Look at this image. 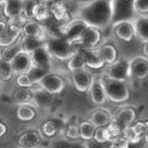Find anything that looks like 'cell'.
Listing matches in <instances>:
<instances>
[{
  "label": "cell",
  "instance_id": "cell-1",
  "mask_svg": "<svg viewBox=\"0 0 148 148\" xmlns=\"http://www.w3.org/2000/svg\"><path fill=\"white\" fill-rule=\"evenodd\" d=\"M114 0H96L79 7L76 17L83 20L88 26L98 29H106L112 22Z\"/></svg>",
  "mask_w": 148,
  "mask_h": 148
},
{
  "label": "cell",
  "instance_id": "cell-2",
  "mask_svg": "<svg viewBox=\"0 0 148 148\" xmlns=\"http://www.w3.org/2000/svg\"><path fill=\"white\" fill-rule=\"evenodd\" d=\"M108 99L113 102L120 103L126 101L129 96V89L126 82L118 81L108 77L105 74L101 76Z\"/></svg>",
  "mask_w": 148,
  "mask_h": 148
},
{
  "label": "cell",
  "instance_id": "cell-3",
  "mask_svg": "<svg viewBox=\"0 0 148 148\" xmlns=\"http://www.w3.org/2000/svg\"><path fill=\"white\" fill-rule=\"evenodd\" d=\"M134 0H114L112 25L115 27L123 22H133L136 18Z\"/></svg>",
  "mask_w": 148,
  "mask_h": 148
},
{
  "label": "cell",
  "instance_id": "cell-4",
  "mask_svg": "<svg viewBox=\"0 0 148 148\" xmlns=\"http://www.w3.org/2000/svg\"><path fill=\"white\" fill-rule=\"evenodd\" d=\"M46 46L52 57L61 61H68L75 52L74 44L68 42L63 36H53L46 40Z\"/></svg>",
  "mask_w": 148,
  "mask_h": 148
},
{
  "label": "cell",
  "instance_id": "cell-5",
  "mask_svg": "<svg viewBox=\"0 0 148 148\" xmlns=\"http://www.w3.org/2000/svg\"><path fill=\"white\" fill-rule=\"evenodd\" d=\"M37 84L42 89L53 95L61 94L66 86L64 79L60 75L52 72H49L43 76Z\"/></svg>",
  "mask_w": 148,
  "mask_h": 148
},
{
  "label": "cell",
  "instance_id": "cell-6",
  "mask_svg": "<svg viewBox=\"0 0 148 148\" xmlns=\"http://www.w3.org/2000/svg\"><path fill=\"white\" fill-rule=\"evenodd\" d=\"M105 75L111 79L127 82L130 77V61L124 57L120 58L109 64Z\"/></svg>",
  "mask_w": 148,
  "mask_h": 148
},
{
  "label": "cell",
  "instance_id": "cell-7",
  "mask_svg": "<svg viewBox=\"0 0 148 148\" xmlns=\"http://www.w3.org/2000/svg\"><path fill=\"white\" fill-rule=\"evenodd\" d=\"M88 27V24L80 18H75L66 23L62 29V36L70 43L79 42L82 33Z\"/></svg>",
  "mask_w": 148,
  "mask_h": 148
},
{
  "label": "cell",
  "instance_id": "cell-8",
  "mask_svg": "<svg viewBox=\"0 0 148 148\" xmlns=\"http://www.w3.org/2000/svg\"><path fill=\"white\" fill-rule=\"evenodd\" d=\"M42 139L39 130H27L19 135L16 141L17 148H41Z\"/></svg>",
  "mask_w": 148,
  "mask_h": 148
},
{
  "label": "cell",
  "instance_id": "cell-9",
  "mask_svg": "<svg viewBox=\"0 0 148 148\" xmlns=\"http://www.w3.org/2000/svg\"><path fill=\"white\" fill-rule=\"evenodd\" d=\"M94 76L86 69L72 72V82L79 92H87L89 90Z\"/></svg>",
  "mask_w": 148,
  "mask_h": 148
},
{
  "label": "cell",
  "instance_id": "cell-10",
  "mask_svg": "<svg viewBox=\"0 0 148 148\" xmlns=\"http://www.w3.org/2000/svg\"><path fill=\"white\" fill-rule=\"evenodd\" d=\"M33 65L50 70L52 65V56L49 52L46 44L39 47L30 53Z\"/></svg>",
  "mask_w": 148,
  "mask_h": 148
},
{
  "label": "cell",
  "instance_id": "cell-11",
  "mask_svg": "<svg viewBox=\"0 0 148 148\" xmlns=\"http://www.w3.org/2000/svg\"><path fill=\"white\" fill-rule=\"evenodd\" d=\"M14 75H19L23 73H27L32 66V60L30 54L25 52L24 50L19 52L11 61H10Z\"/></svg>",
  "mask_w": 148,
  "mask_h": 148
},
{
  "label": "cell",
  "instance_id": "cell-12",
  "mask_svg": "<svg viewBox=\"0 0 148 148\" xmlns=\"http://www.w3.org/2000/svg\"><path fill=\"white\" fill-rule=\"evenodd\" d=\"M88 91L90 93L91 100L95 105L101 106L105 104L108 97H107L103 84L101 82V76H94L91 87Z\"/></svg>",
  "mask_w": 148,
  "mask_h": 148
},
{
  "label": "cell",
  "instance_id": "cell-13",
  "mask_svg": "<svg viewBox=\"0 0 148 148\" xmlns=\"http://www.w3.org/2000/svg\"><path fill=\"white\" fill-rule=\"evenodd\" d=\"M101 41L100 29L88 26L82 33L79 42H77L82 47L86 49H95Z\"/></svg>",
  "mask_w": 148,
  "mask_h": 148
},
{
  "label": "cell",
  "instance_id": "cell-14",
  "mask_svg": "<svg viewBox=\"0 0 148 148\" xmlns=\"http://www.w3.org/2000/svg\"><path fill=\"white\" fill-rule=\"evenodd\" d=\"M77 46L82 49L84 58H85V62H86V67H88L93 69H101L104 66L105 62L98 54L97 50L95 49H86L82 47L78 42H75Z\"/></svg>",
  "mask_w": 148,
  "mask_h": 148
},
{
  "label": "cell",
  "instance_id": "cell-15",
  "mask_svg": "<svg viewBox=\"0 0 148 148\" xmlns=\"http://www.w3.org/2000/svg\"><path fill=\"white\" fill-rule=\"evenodd\" d=\"M22 29L16 28L7 22L5 29L0 33V47L3 48L14 43L22 36Z\"/></svg>",
  "mask_w": 148,
  "mask_h": 148
},
{
  "label": "cell",
  "instance_id": "cell-16",
  "mask_svg": "<svg viewBox=\"0 0 148 148\" xmlns=\"http://www.w3.org/2000/svg\"><path fill=\"white\" fill-rule=\"evenodd\" d=\"M136 118V113L134 108H122L118 114L115 115L114 118H112V121L117 124L124 132L125 128L130 126Z\"/></svg>",
  "mask_w": 148,
  "mask_h": 148
},
{
  "label": "cell",
  "instance_id": "cell-17",
  "mask_svg": "<svg viewBox=\"0 0 148 148\" xmlns=\"http://www.w3.org/2000/svg\"><path fill=\"white\" fill-rule=\"evenodd\" d=\"M136 79H145L148 76V61L137 57L130 61V77Z\"/></svg>",
  "mask_w": 148,
  "mask_h": 148
},
{
  "label": "cell",
  "instance_id": "cell-18",
  "mask_svg": "<svg viewBox=\"0 0 148 148\" xmlns=\"http://www.w3.org/2000/svg\"><path fill=\"white\" fill-rule=\"evenodd\" d=\"M16 118L22 122H30L34 121L37 115V111L34 104L25 103L17 105L16 109Z\"/></svg>",
  "mask_w": 148,
  "mask_h": 148
},
{
  "label": "cell",
  "instance_id": "cell-19",
  "mask_svg": "<svg viewBox=\"0 0 148 148\" xmlns=\"http://www.w3.org/2000/svg\"><path fill=\"white\" fill-rule=\"evenodd\" d=\"M3 11L8 19H11L23 15V0H5L3 2Z\"/></svg>",
  "mask_w": 148,
  "mask_h": 148
},
{
  "label": "cell",
  "instance_id": "cell-20",
  "mask_svg": "<svg viewBox=\"0 0 148 148\" xmlns=\"http://www.w3.org/2000/svg\"><path fill=\"white\" fill-rule=\"evenodd\" d=\"M32 91H33L32 101H34L35 105L37 107H42V108L49 107L52 104L55 99V95L42 89L39 86L37 88H35V89L32 88Z\"/></svg>",
  "mask_w": 148,
  "mask_h": 148
},
{
  "label": "cell",
  "instance_id": "cell-21",
  "mask_svg": "<svg viewBox=\"0 0 148 148\" xmlns=\"http://www.w3.org/2000/svg\"><path fill=\"white\" fill-rule=\"evenodd\" d=\"M22 34L25 36L44 37V27L34 19L28 20L22 29Z\"/></svg>",
  "mask_w": 148,
  "mask_h": 148
},
{
  "label": "cell",
  "instance_id": "cell-22",
  "mask_svg": "<svg viewBox=\"0 0 148 148\" xmlns=\"http://www.w3.org/2000/svg\"><path fill=\"white\" fill-rule=\"evenodd\" d=\"M134 35L142 42H148V17L139 16L133 21Z\"/></svg>",
  "mask_w": 148,
  "mask_h": 148
},
{
  "label": "cell",
  "instance_id": "cell-23",
  "mask_svg": "<svg viewBox=\"0 0 148 148\" xmlns=\"http://www.w3.org/2000/svg\"><path fill=\"white\" fill-rule=\"evenodd\" d=\"M112 121L110 114L102 108H98L93 111L89 116V121L95 127H107Z\"/></svg>",
  "mask_w": 148,
  "mask_h": 148
},
{
  "label": "cell",
  "instance_id": "cell-24",
  "mask_svg": "<svg viewBox=\"0 0 148 148\" xmlns=\"http://www.w3.org/2000/svg\"><path fill=\"white\" fill-rule=\"evenodd\" d=\"M75 44H76V43H75ZM75 44H74V47H75V52L68 60V62H67V67H68L69 70H70L71 72H74V71L79 70V69H86L84 55H83L82 49L78 46H75Z\"/></svg>",
  "mask_w": 148,
  "mask_h": 148
},
{
  "label": "cell",
  "instance_id": "cell-25",
  "mask_svg": "<svg viewBox=\"0 0 148 148\" xmlns=\"http://www.w3.org/2000/svg\"><path fill=\"white\" fill-rule=\"evenodd\" d=\"M22 36L14 43L2 48V49L0 51V57L1 58H3L5 61L10 62L19 52L23 50V44H22Z\"/></svg>",
  "mask_w": 148,
  "mask_h": 148
},
{
  "label": "cell",
  "instance_id": "cell-26",
  "mask_svg": "<svg viewBox=\"0 0 148 148\" xmlns=\"http://www.w3.org/2000/svg\"><path fill=\"white\" fill-rule=\"evenodd\" d=\"M33 98V91L31 88H18L12 92L11 99L17 105L25 104V103H31Z\"/></svg>",
  "mask_w": 148,
  "mask_h": 148
},
{
  "label": "cell",
  "instance_id": "cell-27",
  "mask_svg": "<svg viewBox=\"0 0 148 148\" xmlns=\"http://www.w3.org/2000/svg\"><path fill=\"white\" fill-rule=\"evenodd\" d=\"M46 43V39L44 37H36V36H22V44L23 49L27 53H31L39 47Z\"/></svg>",
  "mask_w": 148,
  "mask_h": 148
},
{
  "label": "cell",
  "instance_id": "cell-28",
  "mask_svg": "<svg viewBox=\"0 0 148 148\" xmlns=\"http://www.w3.org/2000/svg\"><path fill=\"white\" fill-rule=\"evenodd\" d=\"M116 35L124 41L129 42L134 36L133 22H123L115 26Z\"/></svg>",
  "mask_w": 148,
  "mask_h": 148
},
{
  "label": "cell",
  "instance_id": "cell-29",
  "mask_svg": "<svg viewBox=\"0 0 148 148\" xmlns=\"http://www.w3.org/2000/svg\"><path fill=\"white\" fill-rule=\"evenodd\" d=\"M59 130H60V126L58 121H56V120H47L42 124L39 131L42 137L50 139L55 137Z\"/></svg>",
  "mask_w": 148,
  "mask_h": 148
},
{
  "label": "cell",
  "instance_id": "cell-30",
  "mask_svg": "<svg viewBox=\"0 0 148 148\" xmlns=\"http://www.w3.org/2000/svg\"><path fill=\"white\" fill-rule=\"evenodd\" d=\"M96 50L105 63L111 64L115 62L117 53H116L115 49L113 46L103 45V46L100 47L99 49H97Z\"/></svg>",
  "mask_w": 148,
  "mask_h": 148
},
{
  "label": "cell",
  "instance_id": "cell-31",
  "mask_svg": "<svg viewBox=\"0 0 148 148\" xmlns=\"http://www.w3.org/2000/svg\"><path fill=\"white\" fill-rule=\"evenodd\" d=\"M50 11H51V15H53L57 21H64L67 19L69 16L66 3L62 2L56 1L50 7Z\"/></svg>",
  "mask_w": 148,
  "mask_h": 148
},
{
  "label": "cell",
  "instance_id": "cell-32",
  "mask_svg": "<svg viewBox=\"0 0 148 148\" xmlns=\"http://www.w3.org/2000/svg\"><path fill=\"white\" fill-rule=\"evenodd\" d=\"M14 75V71L10 62L0 57V82H10Z\"/></svg>",
  "mask_w": 148,
  "mask_h": 148
},
{
  "label": "cell",
  "instance_id": "cell-33",
  "mask_svg": "<svg viewBox=\"0 0 148 148\" xmlns=\"http://www.w3.org/2000/svg\"><path fill=\"white\" fill-rule=\"evenodd\" d=\"M50 16H51L50 8L38 2L34 10L33 19L41 23L43 21H47L50 17Z\"/></svg>",
  "mask_w": 148,
  "mask_h": 148
},
{
  "label": "cell",
  "instance_id": "cell-34",
  "mask_svg": "<svg viewBox=\"0 0 148 148\" xmlns=\"http://www.w3.org/2000/svg\"><path fill=\"white\" fill-rule=\"evenodd\" d=\"M95 128L96 127L89 121H82L79 125L81 139H82L83 140H93Z\"/></svg>",
  "mask_w": 148,
  "mask_h": 148
},
{
  "label": "cell",
  "instance_id": "cell-35",
  "mask_svg": "<svg viewBox=\"0 0 148 148\" xmlns=\"http://www.w3.org/2000/svg\"><path fill=\"white\" fill-rule=\"evenodd\" d=\"M49 72H50V70H49V69H43L41 67H37V66L32 64L31 68L27 72V74L30 77L33 83L36 84V83L39 82V81Z\"/></svg>",
  "mask_w": 148,
  "mask_h": 148
},
{
  "label": "cell",
  "instance_id": "cell-36",
  "mask_svg": "<svg viewBox=\"0 0 148 148\" xmlns=\"http://www.w3.org/2000/svg\"><path fill=\"white\" fill-rule=\"evenodd\" d=\"M112 140L111 134L106 127H96L94 134V140L100 143V144H104L106 142H109Z\"/></svg>",
  "mask_w": 148,
  "mask_h": 148
},
{
  "label": "cell",
  "instance_id": "cell-37",
  "mask_svg": "<svg viewBox=\"0 0 148 148\" xmlns=\"http://www.w3.org/2000/svg\"><path fill=\"white\" fill-rule=\"evenodd\" d=\"M15 82H16V84L18 88H32L35 85L27 73L16 75Z\"/></svg>",
  "mask_w": 148,
  "mask_h": 148
},
{
  "label": "cell",
  "instance_id": "cell-38",
  "mask_svg": "<svg viewBox=\"0 0 148 148\" xmlns=\"http://www.w3.org/2000/svg\"><path fill=\"white\" fill-rule=\"evenodd\" d=\"M123 136L128 140L129 143L137 144L142 140V136L136 133V131L134 129L133 126H128L125 128L123 132Z\"/></svg>",
  "mask_w": 148,
  "mask_h": 148
},
{
  "label": "cell",
  "instance_id": "cell-39",
  "mask_svg": "<svg viewBox=\"0 0 148 148\" xmlns=\"http://www.w3.org/2000/svg\"><path fill=\"white\" fill-rule=\"evenodd\" d=\"M38 3V0H23V15L28 19H33V14L35 8Z\"/></svg>",
  "mask_w": 148,
  "mask_h": 148
},
{
  "label": "cell",
  "instance_id": "cell-40",
  "mask_svg": "<svg viewBox=\"0 0 148 148\" xmlns=\"http://www.w3.org/2000/svg\"><path fill=\"white\" fill-rule=\"evenodd\" d=\"M65 136L67 137L68 140H79L80 137V129L79 126H76L75 124L69 125L65 128Z\"/></svg>",
  "mask_w": 148,
  "mask_h": 148
},
{
  "label": "cell",
  "instance_id": "cell-41",
  "mask_svg": "<svg viewBox=\"0 0 148 148\" xmlns=\"http://www.w3.org/2000/svg\"><path fill=\"white\" fill-rule=\"evenodd\" d=\"M109 142L110 146L109 148H128L129 147V142L128 140L123 136V137H116L111 140Z\"/></svg>",
  "mask_w": 148,
  "mask_h": 148
},
{
  "label": "cell",
  "instance_id": "cell-42",
  "mask_svg": "<svg viewBox=\"0 0 148 148\" xmlns=\"http://www.w3.org/2000/svg\"><path fill=\"white\" fill-rule=\"evenodd\" d=\"M134 7L137 13H147L148 0H134Z\"/></svg>",
  "mask_w": 148,
  "mask_h": 148
},
{
  "label": "cell",
  "instance_id": "cell-43",
  "mask_svg": "<svg viewBox=\"0 0 148 148\" xmlns=\"http://www.w3.org/2000/svg\"><path fill=\"white\" fill-rule=\"evenodd\" d=\"M133 127L136 131V133L139 134L141 136H143L146 134V132H147L146 123H144V122H140H140H137L134 125H133Z\"/></svg>",
  "mask_w": 148,
  "mask_h": 148
},
{
  "label": "cell",
  "instance_id": "cell-44",
  "mask_svg": "<svg viewBox=\"0 0 148 148\" xmlns=\"http://www.w3.org/2000/svg\"><path fill=\"white\" fill-rule=\"evenodd\" d=\"M9 131V126L5 121H0V139L4 137Z\"/></svg>",
  "mask_w": 148,
  "mask_h": 148
},
{
  "label": "cell",
  "instance_id": "cell-45",
  "mask_svg": "<svg viewBox=\"0 0 148 148\" xmlns=\"http://www.w3.org/2000/svg\"><path fill=\"white\" fill-rule=\"evenodd\" d=\"M73 1L77 6L81 7V6H84V5H87V4H89L96 0H71Z\"/></svg>",
  "mask_w": 148,
  "mask_h": 148
},
{
  "label": "cell",
  "instance_id": "cell-46",
  "mask_svg": "<svg viewBox=\"0 0 148 148\" xmlns=\"http://www.w3.org/2000/svg\"><path fill=\"white\" fill-rule=\"evenodd\" d=\"M7 26V23L3 21H0V33H2Z\"/></svg>",
  "mask_w": 148,
  "mask_h": 148
},
{
  "label": "cell",
  "instance_id": "cell-47",
  "mask_svg": "<svg viewBox=\"0 0 148 148\" xmlns=\"http://www.w3.org/2000/svg\"><path fill=\"white\" fill-rule=\"evenodd\" d=\"M144 53H145V55L148 56V42H146V44H145V46H144Z\"/></svg>",
  "mask_w": 148,
  "mask_h": 148
},
{
  "label": "cell",
  "instance_id": "cell-48",
  "mask_svg": "<svg viewBox=\"0 0 148 148\" xmlns=\"http://www.w3.org/2000/svg\"><path fill=\"white\" fill-rule=\"evenodd\" d=\"M56 2H62V3H67V2H69V1H71V0H56Z\"/></svg>",
  "mask_w": 148,
  "mask_h": 148
},
{
  "label": "cell",
  "instance_id": "cell-49",
  "mask_svg": "<svg viewBox=\"0 0 148 148\" xmlns=\"http://www.w3.org/2000/svg\"><path fill=\"white\" fill-rule=\"evenodd\" d=\"M146 129H147V132L146 133H148V121L146 122Z\"/></svg>",
  "mask_w": 148,
  "mask_h": 148
},
{
  "label": "cell",
  "instance_id": "cell-50",
  "mask_svg": "<svg viewBox=\"0 0 148 148\" xmlns=\"http://www.w3.org/2000/svg\"><path fill=\"white\" fill-rule=\"evenodd\" d=\"M5 0H0V3H3V2H4Z\"/></svg>",
  "mask_w": 148,
  "mask_h": 148
}]
</instances>
